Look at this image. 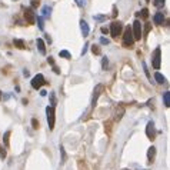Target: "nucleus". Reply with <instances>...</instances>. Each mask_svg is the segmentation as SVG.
Returning a JSON list of instances; mask_svg holds the SVG:
<instances>
[{
    "mask_svg": "<svg viewBox=\"0 0 170 170\" xmlns=\"http://www.w3.org/2000/svg\"><path fill=\"white\" fill-rule=\"evenodd\" d=\"M153 20H154L156 24H163V22H164V15H163L162 12H157V13L154 15Z\"/></svg>",
    "mask_w": 170,
    "mask_h": 170,
    "instance_id": "obj_13",
    "label": "nucleus"
},
{
    "mask_svg": "<svg viewBox=\"0 0 170 170\" xmlns=\"http://www.w3.org/2000/svg\"><path fill=\"white\" fill-rule=\"evenodd\" d=\"M46 83H47V82L44 80V76H43V74H40V73H39V74H36L33 79H32V87L36 89V90H37V89H40L42 86L46 85Z\"/></svg>",
    "mask_w": 170,
    "mask_h": 170,
    "instance_id": "obj_5",
    "label": "nucleus"
},
{
    "mask_svg": "<svg viewBox=\"0 0 170 170\" xmlns=\"http://www.w3.org/2000/svg\"><path fill=\"white\" fill-rule=\"evenodd\" d=\"M37 23H39V29L43 30L44 29V23H43V17H37Z\"/></svg>",
    "mask_w": 170,
    "mask_h": 170,
    "instance_id": "obj_24",
    "label": "nucleus"
},
{
    "mask_svg": "<svg viewBox=\"0 0 170 170\" xmlns=\"http://www.w3.org/2000/svg\"><path fill=\"white\" fill-rule=\"evenodd\" d=\"M137 16H140L142 19H147L149 17V10L147 9H142V12L137 13Z\"/></svg>",
    "mask_w": 170,
    "mask_h": 170,
    "instance_id": "obj_19",
    "label": "nucleus"
},
{
    "mask_svg": "<svg viewBox=\"0 0 170 170\" xmlns=\"http://www.w3.org/2000/svg\"><path fill=\"white\" fill-rule=\"evenodd\" d=\"M100 43H102V44H109V43H110V40H109V39H106V37H100Z\"/></svg>",
    "mask_w": 170,
    "mask_h": 170,
    "instance_id": "obj_31",
    "label": "nucleus"
},
{
    "mask_svg": "<svg viewBox=\"0 0 170 170\" xmlns=\"http://www.w3.org/2000/svg\"><path fill=\"white\" fill-rule=\"evenodd\" d=\"M156 126H154L153 121H149L147 123V126H146V135H147V137L150 139V140H154L156 139Z\"/></svg>",
    "mask_w": 170,
    "mask_h": 170,
    "instance_id": "obj_7",
    "label": "nucleus"
},
{
    "mask_svg": "<svg viewBox=\"0 0 170 170\" xmlns=\"http://www.w3.org/2000/svg\"><path fill=\"white\" fill-rule=\"evenodd\" d=\"M153 3H154V6L159 7V9H162V7L164 6V0H154Z\"/></svg>",
    "mask_w": 170,
    "mask_h": 170,
    "instance_id": "obj_21",
    "label": "nucleus"
},
{
    "mask_svg": "<svg viewBox=\"0 0 170 170\" xmlns=\"http://www.w3.org/2000/svg\"><path fill=\"white\" fill-rule=\"evenodd\" d=\"M0 99H1V92H0Z\"/></svg>",
    "mask_w": 170,
    "mask_h": 170,
    "instance_id": "obj_40",
    "label": "nucleus"
},
{
    "mask_svg": "<svg viewBox=\"0 0 170 170\" xmlns=\"http://www.w3.org/2000/svg\"><path fill=\"white\" fill-rule=\"evenodd\" d=\"M103 85H97L96 87H94V94H93V99H92V106L94 107L96 106V103H97V99H99V96L102 94V92H103Z\"/></svg>",
    "mask_w": 170,
    "mask_h": 170,
    "instance_id": "obj_9",
    "label": "nucleus"
},
{
    "mask_svg": "<svg viewBox=\"0 0 170 170\" xmlns=\"http://www.w3.org/2000/svg\"><path fill=\"white\" fill-rule=\"evenodd\" d=\"M24 19L29 24H34L36 23V13L33 12L32 7H26L24 9Z\"/></svg>",
    "mask_w": 170,
    "mask_h": 170,
    "instance_id": "obj_6",
    "label": "nucleus"
},
{
    "mask_svg": "<svg viewBox=\"0 0 170 170\" xmlns=\"http://www.w3.org/2000/svg\"><path fill=\"white\" fill-rule=\"evenodd\" d=\"M116 15H117V9H116V7H113V17L116 16Z\"/></svg>",
    "mask_w": 170,
    "mask_h": 170,
    "instance_id": "obj_37",
    "label": "nucleus"
},
{
    "mask_svg": "<svg viewBox=\"0 0 170 170\" xmlns=\"http://www.w3.org/2000/svg\"><path fill=\"white\" fill-rule=\"evenodd\" d=\"M107 66H109V60H107V57H103V60H102V67L106 70V69H107Z\"/></svg>",
    "mask_w": 170,
    "mask_h": 170,
    "instance_id": "obj_26",
    "label": "nucleus"
},
{
    "mask_svg": "<svg viewBox=\"0 0 170 170\" xmlns=\"http://www.w3.org/2000/svg\"><path fill=\"white\" fill-rule=\"evenodd\" d=\"M163 102H164V106L166 107H170V92H164V94H163Z\"/></svg>",
    "mask_w": 170,
    "mask_h": 170,
    "instance_id": "obj_15",
    "label": "nucleus"
},
{
    "mask_svg": "<svg viewBox=\"0 0 170 170\" xmlns=\"http://www.w3.org/2000/svg\"><path fill=\"white\" fill-rule=\"evenodd\" d=\"M60 57H63V59H70L71 56H70V53L67 50H62L60 51Z\"/></svg>",
    "mask_w": 170,
    "mask_h": 170,
    "instance_id": "obj_22",
    "label": "nucleus"
},
{
    "mask_svg": "<svg viewBox=\"0 0 170 170\" xmlns=\"http://www.w3.org/2000/svg\"><path fill=\"white\" fill-rule=\"evenodd\" d=\"M135 44V37L132 33V27H126L124 32H123V46L124 47H133Z\"/></svg>",
    "mask_w": 170,
    "mask_h": 170,
    "instance_id": "obj_1",
    "label": "nucleus"
},
{
    "mask_svg": "<svg viewBox=\"0 0 170 170\" xmlns=\"http://www.w3.org/2000/svg\"><path fill=\"white\" fill-rule=\"evenodd\" d=\"M9 137H10V132L7 130L4 135H3V143H4V147H9L10 143H9Z\"/></svg>",
    "mask_w": 170,
    "mask_h": 170,
    "instance_id": "obj_17",
    "label": "nucleus"
},
{
    "mask_svg": "<svg viewBox=\"0 0 170 170\" xmlns=\"http://www.w3.org/2000/svg\"><path fill=\"white\" fill-rule=\"evenodd\" d=\"M0 159H6V150L3 149V146H0Z\"/></svg>",
    "mask_w": 170,
    "mask_h": 170,
    "instance_id": "obj_28",
    "label": "nucleus"
},
{
    "mask_svg": "<svg viewBox=\"0 0 170 170\" xmlns=\"http://www.w3.org/2000/svg\"><path fill=\"white\" fill-rule=\"evenodd\" d=\"M47 62H49V63H50L51 66H53V65H54V60H53V57H47Z\"/></svg>",
    "mask_w": 170,
    "mask_h": 170,
    "instance_id": "obj_36",
    "label": "nucleus"
},
{
    "mask_svg": "<svg viewBox=\"0 0 170 170\" xmlns=\"http://www.w3.org/2000/svg\"><path fill=\"white\" fill-rule=\"evenodd\" d=\"M74 1H76V4L79 7H85L86 6V0H74Z\"/></svg>",
    "mask_w": 170,
    "mask_h": 170,
    "instance_id": "obj_27",
    "label": "nucleus"
},
{
    "mask_svg": "<svg viewBox=\"0 0 170 170\" xmlns=\"http://www.w3.org/2000/svg\"><path fill=\"white\" fill-rule=\"evenodd\" d=\"M39 4H40V0H30V7L32 9H37Z\"/></svg>",
    "mask_w": 170,
    "mask_h": 170,
    "instance_id": "obj_23",
    "label": "nucleus"
},
{
    "mask_svg": "<svg viewBox=\"0 0 170 170\" xmlns=\"http://www.w3.org/2000/svg\"><path fill=\"white\" fill-rule=\"evenodd\" d=\"M36 44H37V49H39V51L42 54H46V44H44L43 39H37L36 40Z\"/></svg>",
    "mask_w": 170,
    "mask_h": 170,
    "instance_id": "obj_11",
    "label": "nucleus"
},
{
    "mask_svg": "<svg viewBox=\"0 0 170 170\" xmlns=\"http://www.w3.org/2000/svg\"><path fill=\"white\" fill-rule=\"evenodd\" d=\"M132 33H133V37H135V40H140L143 36V29H142V23L139 22V20H135L133 22V29H132Z\"/></svg>",
    "mask_w": 170,
    "mask_h": 170,
    "instance_id": "obj_4",
    "label": "nucleus"
},
{
    "mask_svg": "<svg viewBox=\"0 0 170 170\" xmlns=\"http://www.w3.org/2000/svg\"><path fill=\"white\" fill-rule=\"evenodd\" d=\"M32 126H33V129H39V121L36 119H32Z\"/></svg>",
    "mask_w": 170,
    "mask_h": 170,
    "instance_id": "obj_30",
    "label": "nucleus"
},
{
    "mask_svg": "<svg viewBox=\"0 0 170 170\" xmlns=\"http://www.w3.org/2000/svg\"><path fill=\"white\" fill-rule=\"evenodd\" d=\"M124 170H127V169H124Z\"/></svg>",
    "mask_w": 170,
    "mask_h": 170,
    "instance_id": "obj_42",
    "label": "nucleus"
},
{
    "mask_svg": "<svg viewBox=\"0 0 170 170\" xmlns=\"http://www.w3.org/2000/svg\"><path fill=\"white\" fill-rule=\"evenodd\" d=\"M154 79H156V82H157L159 85H164V83H166V77H164L162 73H159V71L154 73Z\"/></svg>",
    "mask_w": 170,
    "mask_h": 170,
    "instance_id": "obj_14",
    "label": "nucleus"
},
{
    "mask_svg": "<svg viewBox=\"0 0 170 170\" xmlns=\"http://www.w3.org/2000/svg\"><path fill=\"white\" fill-rule=\"evenodd\" d=\"M121 30H123V24L120 23V22H112L110 23V34H112V37H117L121 34Z\"/></svg>",
    "mask_w": 170,
    "mask_h": 170,
    "instance_id": "obj_2",
    "label": "nucleus"
},
{
    "mask_svg": "<svg viewBox=\"0 0 170 170\" xmlns=\"http://www.w3.org/2000/svg\"><path fill=\"white\" fill-rule=\"evenodd\" d=\"M42 13H43V16H44V17H49L51 15V7H50V6H43Z\"/></svg>",
    "mask_w": 170,
    "mask_h": 170,
    "instance_id": "obj_18",
    "label": "nucleus"
},
{
    "mask_svg": "<svg viewBox=\"0 0 170 170\" xmlns=\"http://www.w3.org/2000/svg\"><path fill=\"white\" fill-rule=\"evenodd\" d=\"M53 71H54V73H56V74H59V73H60V69L57 67V66H56V65H53Z\"/></svg>",
    "mask_w": 170,
    "mask_h": 170,
    "instance_id": "obj_34",
    "label": "nucleus"
},
{
    "mask_svg": "<svg viewBox=\"0 0 170 170\" xmlns=\"http://www.w3.org/2000/svg\"><path fill=\"white\" fill-rule=\"evenodd\" d=\"M150 27H152V24H150V23H146V26H144V32L142 33V36H147L149 32H150Z\"/></svg>",
    "mask_w": 170,
    "mask_h": 170,
    "instance_id": "obj_20",
    "label": "nucleus"
},
{
    "mask_svg": "<svg viewBox=\"0 0 170 170\" xmlns=\"http://www.w3.org/2000/svg\"><path fill=\"white\" fill-rule=\"evenodd\" d=\"M46 117H47V123H49V129L53 130L54 129V107L53 106H47L46 107Z\"/></svg>",
    "mask_w": 170,
    "mask_h": 170,
    "instance_id": "obj_3",
    "label": "nucleus"
},
{
    "mask_svg": "<svg viewBox=\"0 0 170 170\" xmlns=\"http://www.w3.org/2000/svg\"><path fill=\"white\" fill-rule=\"evenodd\" d=\"M80 29H82V33L85 37L89 36V32H90V29H89V24H87V22L86 20H80Z\"/></svg>",
    "mask_w": 170,
    "mask_h": 170,
    "instance_id": "obj_10",
    "label": "nucleus"
},
{
    "mask_svg": "<svg viewBox=\"0 0 170 170\" xmlns=\"http://www.w3.org/2000/svg\"><path fill=\"white\" fill-rule=\"evenodd\" d=\"M146 1H150V0H146Z\"/></svg>",
    "mask_w": 170,
    "mask_h": 170,
    "instance_id": "obj_41",
    "label": "nucleus"
},
{
    "mask_svg": "<svg viewBox=\"0 0 170 170\" xmlns=\"http://www.w3.org/2000/svg\"><path fill=\"white\" fill-rule=\"evenodd\" d=\"M50 100H51V106L54 107V106H56V96H54L53 93L50 94Z\"/></svg>",
    "mask_w": 170,
    "mask_h": 170,
    "instance_id": "obj_32",
    "label": "nucleus"
},
{
    "mask_svg": "<svg viewBox=\"0 0 170 170\" xmlns=\"http://www.w3.org/2000/svg\"><path fill=\"white\" fill-rule=\"evenodd\" d=\"M143 69H144V73H146V76L150 79L152 76H150V73H149V69H147V66H146V63H143Z\"/></svg>",
    "mask_w": 170,
    "mask_h": 170,
    "instance_id": "obj_29",
    "label": "nucleus"
},
{
    "mask_svg": "<svg viewBox=\"0 0 170 170\" xmlns=\"http://www.w3.org/2000/svg\"><path fill=\"white\" fill-rule=\"evenodd\" d=\"M104 19H106V16H102V15H96V16H94V20H99V22H102Z\"/></svg>",
    "mask_w": 170,
    "mask_h": 170,
    "instance_id": "obj_33",
    "label": "nucleus"
},
{
    "mask_svg": "<svg viewBox=\"0 0 170 170\" xmlns=\"http://www.w3.org/2000/svg\"><path fill=\"white\" fill-rule=\"evenodd\" d=\"M102 33H103V34H107V33H109V29L103 26V27H102Z\"/></svg>",
    "mask_w": 170,
    "mask_h": 170,
    "instance_id": "obj_35",
    "label": "nucleus"
},
{
    "mask_svg": "<svg viewBox=\"0 0 170 170\" xmlns=\"http://www.w3.org/2000/svg\"><path fill=\"white\" fill-rule=\"evenodd\" d=\"M40 94H42V96H46V94H47V92H46V90H42V92H40Z\"/></svg>",
    "mask_w": 170,
    "mask_h": 170,
    "instance_id": "obj_39",
    "label": "nucleus"
},
{
    "mask_svg": "<svg viewBox=\"0 0 170 170\" xmlns=\"http://www.w3.org/2000/svg\"><path fill=\"white\" fill-rule=\"evenodd\" d=\"M92 51H93L94 54H100V53H102L100 47H99V46H96V44H94V46H92Z\"/></svg>",
    "mask_w": 170,
    "mask_h": 170,
    "instance_id": "obj_25",
    "label": "nucleus"
},
{
    "mask_svg": "<svg viewBox=\"0 0 170 170\" xmlns=\"http://www.w3.org/2000/svg\"><path fill=\"white\" fill-rule=\"evenodd\" d=\"M23 74L27 77V76H29V70H23Z\"/></svg>",
    "mask_w": 170,
    "mask_h": 170,
    "instance_id": "obj_38",
    "label": "nucleus"
},
{
    "mask_svg": "<svg viewBox=\"0 0 170 170\" xmlns=\"http://www.w3.org/2000/svg\"><path fill=\"white\" fill-rule=\"evenodd\" d=\"M154 157H156V147L152 146V147L149 149V152H147V162H149V163H153Z\"/></svg>",
    "mask_w": 170,
    "mask_h": 170,
    "instance_id": "obj_12",
    "label": "nucleus"
},
{
    "mask_svg": "<svg viewBox=\"0 0 170 170\" xmlns=\"http://www.w3.org/2000/svg\"><path fill=\"white\" fill-rule=\"evenodd\" d=\"M13 44H15L16 47H19V49H24V47H26V44H24V42H23L22 39H15V40H13Z\"/></svg>",
    "mask_w": 170,
    "mask_h": 170,
    "instance_id": "obj_16",
    "label": "nucleus"
},
{
    "mask_svg": "<svg viewBox=\"0 0 170 170\" xmlns=\"http://www.w3.org/2000/svg\"><path fill=\"white\" fill-rule=\"evenodd\" d=\"M160 63H162V50L160 47H157L153 54V69H160Z\"/></svg>",
    "mask_w": 170,
    "mask_h": 170,
    "instance_id": "obj_8",
    "label": "nucleus"
}]
</instances>
